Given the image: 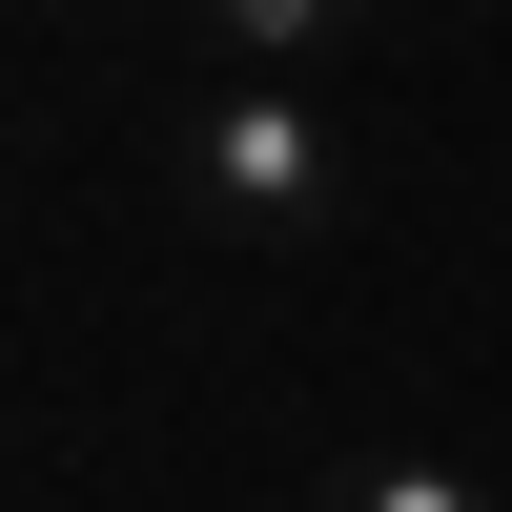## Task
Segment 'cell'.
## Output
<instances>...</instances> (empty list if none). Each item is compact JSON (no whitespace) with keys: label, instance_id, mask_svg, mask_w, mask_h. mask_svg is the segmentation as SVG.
Returning a JSON list of instances; mask_svg holds the SVG:
<instances>
[{"label":"cell","instance_id":"6da1fadb","mask_svg":"<svg viewBox=\"0 0 512 512\" xmlns=\"http://www.w3.org/2000/svg\"><path fill=\"white\" fill-rule=\"evenodd\" d=\"M164 205H185L205 246H246V267H287V246H349L369 226V144L328 123V82L205 62L185 103H164Z\"/></svg>","mask_w":512,"mask_h":512},{"label":"cell","instance_id":"7a4b0ae2","mask_svg":"<svg viewBox=\"0 0 512 512\" xmlns=\"http://www.w3.org/2000/svg\"><path fill=\"white\" fill-rule=\"evenodd\" d=\"M410 0H185V41L205 62H246V82H328L349 41H390Z\"/></svg>","mask_w":512,"mask_h":512},{"label":"cell","instance_id":"3957f363","mask_svg":"<svg viewBox=\"0 0 512 512\" xmlns=\"http://www.w3.org/2000/svg\"><path fill=\"white\" fill-rule=\"evenodd\" d=\"M328 512H512L472 451H349V472H328Z\"/></svg>","mask_w":512,"mask_h":512},{"label":"cell","instance_id":"277c9868","mask_svg":"<svg viewBox=\"0 0 512 512\" xmlns=\"http://www.w3.org/2000/svg\"><path fill=\"white\" fill-rule=\"evenodd\" d=\"M41 21H82V0H41Z\"/></svg>","mask_w":512,"mask_h":512}]
</instances>
